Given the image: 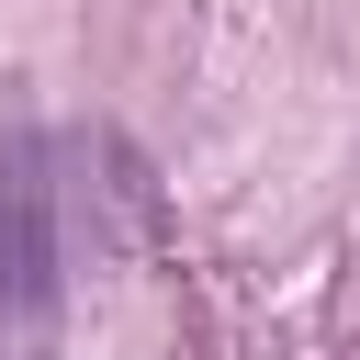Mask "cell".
<instances>
[{"label":"cell","instance_id":"6da1fadb","mask_svg":"<svg viewBox=\"0 0 360 360\" xmlns=\"http://www.w3.org/2000/svg\"><path fill=\"white\" fill-rule=\"evenodd\" d=\"M68 304V225H56V146L0 135V349H45Z\"/></svg>","mask_w":360,"mask_h":360}]
</instances>
